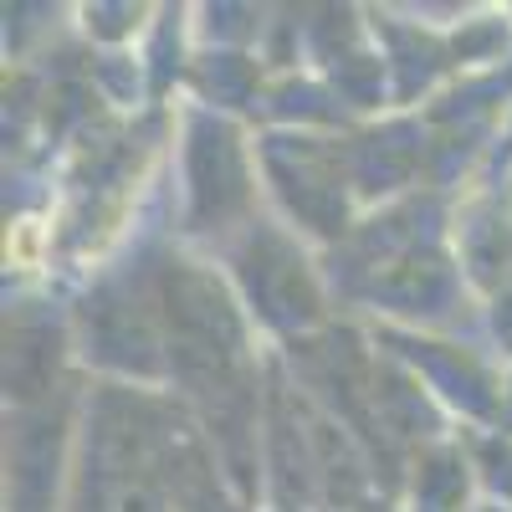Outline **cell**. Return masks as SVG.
Segmentation results:
<instances>
[{"instance_id":"cell-1","label":"cell","mask_w":512,"mask_h":512,"mask_svg":"<svg viewBox=\"0 0 512 512\" xmlns=\"http://www.w3.org/2000/svg\"><path fill=\"white\" fill-rule=\"evenodd\" d=\"M6 256H11V267H36V256H41V226L36 221H16L11 236H6Z\"/></svg>"}]
</instances>
